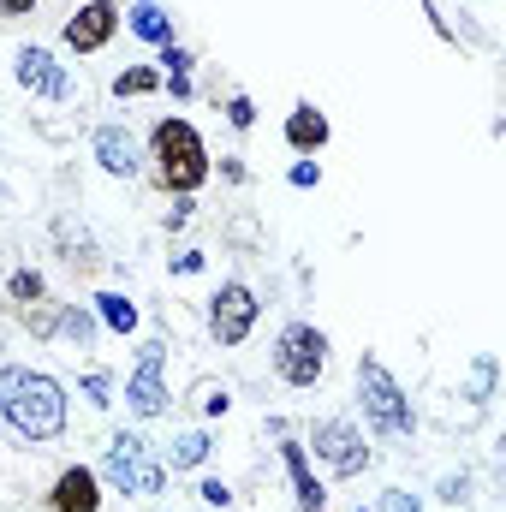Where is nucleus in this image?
Masks as SVG:
<instances>
[{
    "label": "nucleus",
    "mask_w": 506,
    "mask_h": 512,
    "mask_svg": "<svg viewBox=\"0 0 506 512\" xmlns=\"http://www.w3.org/2000/svg\"><path fill=\"white\" fill-rule=\"evenodd\" d=\"M42 0H0V18H30Z\"/></svg>",
    "instance_id": "nucleus-30"
},
{
    "label": "nucleus",
    "mask_w": 506,
    "mask_h": 512,
    "mask_svg": "<svg viewBox=\"0 0 506 512\" xmlns=\"http://www.w3.org/2000/svg\"><path fill=\"white\" fill-rule=\"evenodd\" d=\"M274 376L286 387H316L328 376V334L316 322H286L274 334Z\"/></svg>",
    "instance_id": "nucleus-5"
},
{
    "label": "nucleus",
    "mask_w": 506,
    "mask_h": 512,
    "mask_svg": "<svg viewBox=\"0 0 506 512\" xmlns=\"http://www.w3.org/2000/svg\"><path fill=\"white\" fill-rule=\"evenodd\" d=\"M90 149H96V161H102V173L108 179H137V137H131L126 126H96V137H90Z\"/></svg>",
    "instance_id": "nucleus-13"
},
{
    "label": "nucleus",
    "mask_w": 506,
    "mask_h": 512,
    "mask_svg": "<svg viewBox=\"0 0 506 512\" xmlns=\"http://www.w3.org/2000/svg\"><path fill=\"white\" fill-rule=\"evenodd\" d=\"M84 399H90L96 411L114 405V382H108V370H90V376H84Z\"/></svg>",
    "instance_id": "nucleus-23"
},
{
    "label": "nucleus",
    "mask_w": 506,
    "mask_h": 512,
    "mask_svg": "<svg viewBox=\"0 0 506 512\" xmlns=\"http://www.w3.org/2000/svg\"><path fill=\"white\" fill-rule=\"evenodd\" d=\"M155 66H161V84H167L179 102H191V66H197V60H191V48L161 42V60H155Z\"/></svg>",
    "instance_id": "nucleus-16"
},
{
    "label": "nucleus",
    "mask_w": 506,
    "mask_h": 512,
    "mask_svg": "<svg viewBox=\"0 0 506 512\" xmlns=\"http://www.w3.org/2000/svg\"><path fill=\"white\" fill-rule=\"evenodd\" d=\"M161 340H143V352H137V370L126 376V405L137 411V417H161L167 411V382H161Z\"/></svg>",
    "instance_id": "nucleus-9"
},
{
    "label": "nucleus",
    "mask_w": 506,
    "mask_h": 512,
    "mask_svg": "<svg viewBox=\"0 0 506 512\" xmlns=\"http://www.w3.org/2000/svg\"><path fill=\"white\" fill-rule=\"evenodd\" d=\"M149 90H161V72L155 66H126L120 78H114V96L126 102V96H149Z\"/></svg>",
    "instance_id": "nucleus-21"
},
{
    "label": "nucleus",
    "mask_w": 506,
    "mask_h": 512,
    "mask_svg": "<svg viewBox=\"0 0 506 512\" xmlns=\"http://www.w3.org/2000/svg\"><path fill=\"white\" fill-rule=\"evenodd\" d=\"M48 512H102V477L90 465H66L48 489Z\"/></svg>",
    "instance_id": "nucleus-11"
},
{
    "label": "nucleus",
    "mask_w": 506,
    "mask_h": 512,
    "mask_svg": "<svg viewBox=\"0 0 506 512\" xmlns=\"http://www.w3.org/2000/svg\"><path fill=\"white\" fill-rule=\"evenodd\" d=\"M96 477H108V483H114L120 495H131V501H155V495L167 489V465H161V459L149 453V441L131 435V429H120V435L108 441Z\"/></svg>",
    "instance_id": "nucleus-4"
},
{
    "label": "nucleus",
    "mask_w": 506,
    "mask_h": 512,
    "mask_svg": "<svg viewBox=\"0 0 506 512\" xmlns=\"http://www.w3.org/2000/svg\"><path fill=\"white\" fill-rule=\"evenodd\" d=\"M173 268H179V274H197V268H203V251H185V256H173Z\"/></svg>",
    "instance_id": "nucleus-32"
},
{
    "label": "nucleus",
    "mask_w": 506,
    "mask_h": 512,
    "mask_svg": "<svg viewBox=\"0 0 506 512\" xmlns=\"http://www.w3.org/2000/svg\"><path fill=\"white\" fill-rule=\"evenodd\" d=\"M328 137H334V126H328V114H322L316 102H298V108L286 114V149H292V155H310V161H316V155L328 149Z\"/></svg>",
    "instance_id": "nucleus-14"
},
{
    "label": "nucleus",
    "mask_w": 506,
    "mask_h": 512,
    "mask_svg": "<svg viewBox=\"0 0 506 512\" xmlns=\"http://www.w3.org/2000/svg\"><path fill=\"white\" fill-rule=\"evenodd\" d=\"M256 316H262L256 292L245 280H227V286L209 298V334H215V346H245L251 328H256Z\"/></svg>",
    "instance_id": "nucleus-7"
},
{
    "label": "nucleus",
    "mask_w": 506,
    "mask_h": 512,
    "mask_svg": "<svg viewBox=\"0 0 506 512\" xmlns=\"http://www.w3.org/2000/svg\"><path fill=\"white\" fill-rule=\"evenodd\" d=\"M197 501H203V507H215V512H227V507H233V489H227L221 477H203V483H197Z\"/></svg>",
    "instance_id": "nucleus-24"
},
{
    "label": "nucleus",
    "mask_w": 506,
    "mask_h": 512,
    "mask_svg": "<svg viewBox=\"0 0 506 512\" xmlns=\"http://www.w3.org/2000/svg\"><path fill=\"white\" fill-rule=\"evenodd\" d=\"M489 387H495V358H477V370H471V399L483 405V399H489Z\"/></svg>",
    "instance_id": "nucleus-26"
},
{
    "label": "nucleus",
    "mask_w": 506,
    "mask_h": 512,
    "mask_svg": "<svg viewBox=\"0 0 506 512\" xmlns=\"http://www.w3.org/2000/svg\"><path fill=\"white\" fill-rule=\"evenodd\" d=\"M0 423L18 441H60L66 435V387L48 370L6 364L0 370Z\"/></svg>",
    "instance_id": "nucleus-1"
},
{
    "label": "nucleus",
    "mask_w": 506,
    "mask_h": 512,
    "mask_svg": "<svg viewBox=\"0 0 506 512\" xmlns=\"http://www.w3.org/2000/svg\"><path fill=\"white\" fill-rule=\"evenodd\" d=\"M120 24H126V12H120V0H84L72 18H66V48L72 54H102L114 36H120Z\"/></svg>",
    "instance_id": "nucleus-8"
},
{
    "label": "nucleus",
    "mask_w": 506,
    "mask_h": 512,
    "mask_svg": "<svg viewBox=\"0 0 506 512\" xmlns=\"http://www.w3.org/2000/svg\"><path fill=\"white\" fill-rule=\"evenodd\" d=\"M465 489H471L465 477H447V483H441V501H453V507H459V501H465Z\"/></svg>",
    "instance_id": "nucleus-31"
},
{
    "label": "nucleus",
    "mask_w": 506,
    "mask_h": 512,
    "mask_svg": "<svg viewBox=\"0 0 506 512\" xmlns=\"http://www.w3.org/2000/svg\"><path fill=\"white\" fill-rule=\"evenodd\" d=\"M280 465H286V483H292V501H298V512H328V489L316 483L304 441H280Z\"/></svg>",
    "instance_id": "nucleus-12"
},
{
    "label": "nucleus",
    "mask_w": 506,
    "mask_h": 512,
    "mask_svg": "<svg viewBox=\"0 0 506 512\" xmlns=\"http://www.w3.org/2000/svg\"><path fill=\"white\" fill-rule=\"evenodd\" d=\"M6 292H12V304H42V298H48V280H42L36 268H18V274L6 280Z\"/></svg>",
    "instance_id": "nucleus-22"
},
{
    "label": "nucleus",
    "mask_w": 506,
    "mask_h": 512,
    "mask_svg": "<svg viewBox=\"0 0 506 512\" xmlns=\"http://www.w3.org/2000/svg\"><path fill=\"white\" fill-rule=\"evenodd\" d=\"M286 179H292V185H298V191H310V185H316V179H322V167H316V161H310V155H304V161H292V173H286Z\"/></svg>",
    "instance_id": "nucleus-27"
},
{
    "label": "nucleus",
    "mask_w": 506,
    "mask_h": 512,
    "mask_svg": "<svg viewBox=\"0 0 506 512\" xmlns=\"http://www.w3.org/2000/svg\"><path fill=\"white\" fill-rule=\"evenodd\" d=\"M96 322L114 328V334H131V328H137V304H131L126 292H102V298H96Z\"/></svg>",
    "instance_id": "nucleus-18"
},
{
    "label": "nucleus",
    "mask_w": 506,
    "mask_h": 512,
    "mask_svg": "<svg viewBox=\"0 0 506 512\" xmlns=\"http://www.w3.org/2000/svg\"><path fill=\"white\" fill-rule=\"evenodd\" d=\"M358 512H364V507H358Z\"/></svg>",
    "instance_id": "nucleus-34"
},
{
    "label": "nucleus",
    "mask_w": 506,
    "mask_h": 512,
    "mask_svg": "<svg viewBox=\"0 0 506 512\" xmlns=\"http://www.w3.org/2000/svg\"><path fill=\"white\" fill-rule=\"evenodd\" d=\"M209 453H215V441L203 429H185V435H173V447L161 453V465L167 471H197V465H209Z\"/></svg>",
    "instance_id": "nucleus-15"
},
{
    "label": "nucleus",
    "mask_w": 506,
    "mask_h": 512,
    "mask_svg": "<svg viewBox=\"0 0 506 512\" xmlns=\"http://www.w3.org/2000/svg\"><path fill=\"white\" fill-rule=\"evenodd\" d=\"M12 78H18L24 96H42V102H66V96H72V78H66V66H60L48 48H18Z\"/></svg>",
    "instance_id": "nucleus-10"
},
{
    "label": "nucleus",
    "mask_w": 506,
    "mask_h": 512,
    "mask_svg": "<svg viewBox=\"0 0 506 512\" xmlns=\"http://www.w3.org/2000/svg\"><path fill=\"white\" fill-rule=\"evenodd\" d=\"M381 512H423V501L405 495V489H387V495H381Z\"/></svg>",
    "instance_id": "nucleus-28"
},
{
    "label": "nucleus",
    "mask_w": 506,
    "mask_h": 512,
    "mask_svg": "<svg viewBox=\"0 0 506 512\" xmlns=\"http://www.w3.org/2000/svg\"><path fill=\"white\" fill-rule=\"evenodd\" d=\"M358 399H364V423H370L376 435H393V441L417 435V411H411L405 387L393 382V370L381 364L376 352L358 358Z\"/></svg>",
    "instance_id": "nucleus-3"
},
{
    "label": "nucleus",
    "mask_w": 506,
    "mask_h": 512,
    "mask_svg": "<svg viewBox=\"0 0 506 512\" xmlns=\"http://www.w3.org/2000/svg\"><path fill=\"white\" fill-rule=\"evenodd\" d=\"M227 126H233V131H251L256 126V102H251V96H227Z\"/></svg>",
    "instance_id": "nucleus-25"
},
{
    "label": "nucleus",
    "mask_w": 506,
    "mask_h": 512,
    "mask_svg": "<svg viewBox=\"0 0 506 512\" xmlns=\"http://www.w3.org/2000/svg\"><path fill=\"white\" fill-rule=\"evenodd\" d=\"M131 6H143V0H131Z\"/></svg>",
    "instance_id": "nucleus-33"
},
{
    "label": "nucleus",
    "mask_w": 506,
    "mask_h": 512,
    "mask_svg": "<svg viewBox=\"0 0 506 512\" xmlns=\"http://www.w3.org/2000/svg\"><path fill=\"white\" fill-rule=\"evenodd\" d=\"M191 411H197V417H227V411H233V393L221 382H197L191 387Z\"/></svg>",
    "instance_id": "nucleus-20"
},
{
    "label": "nucleus",
    "mask_w": 506,
    "mask_h": 512,
    "mask_svg": "<svg viewBox=\"0 0 506 512\" xmlns=\"http://www.w3.org/2000/svg\"><path fill=\"white\" fill-rule=\"evenodd\" d=\"M149 179L161 197H197L209 179V143L185 114H167L149 131Z\"/></svg>",
    "instance_id": "nucleus-2"
},
{
    "label": "nucleus",
    "mask_w": 506,
    "mask_h": 512,
    "mask_svg": "<svg viewBox=\"0 0 506 512\" xmlns=\"http://www.w3.org/2000/svg\"><path fill=\"white\" fill-rule=\"evenodd\" d=\"M304 453H316L334 477H358V471H370V465H376V453L364 447V429H358L352 417H316V423H310Z\"/></svg>",
    "instance_id": "nucleus-6"
},
{
    "label": "nucleus",
    "mask_w": 506,
    "mask_h": 512,
    "mask_svg": "<svg viewBox=\"0 0 506 512\" xmlns=\"http://www.w3.org/2000/svg\"><path fill=\"white\" fill-rule=\"evenodd\" d=\"M126 30H131V36H143V42H155V48H161V42H173V18H167L155 0L131 6V12H126Z\"/></svg>",
    "instance_id": "nucleus-17"
},
{
    "label": "nucleus",
    "mask_w": 506,
    "mask_h": 512,
    "mask_svg": "<svg viewBox=\"0 0 506 512\" xmlns=\"http://www.w3.org/2000/svg\"><path fill=\"white\" fill-rule=\"evenodd\" d=\"M191 209H197L191 197H173V209H167V227H185V221H191Z\"/></svg>",
    "instance_id": "nucleus-29"
},
{
    "label": "nucleus",
    "mask_w": 506,
    "mask_h": 512,
    "mask_svg": "<svg viewBox=\"0 0 506 512\" xmlns=\"http://www.w3.org/2000/svg\"><path fill=\"white\" fill-rule=\"evenodd\" d=\"M60 334H66L72 346H90V340H96V310H90V304H60Z\"/></svg>",
    "instance_id": "nucleus-19"
}]
</instances>
